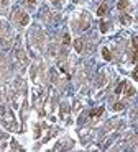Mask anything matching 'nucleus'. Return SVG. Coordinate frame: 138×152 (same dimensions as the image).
<instances>
[{"mask_svg":"<svg viewBox=\"0 0 138 152\" xmlns=\"http://www.w3.org/2000/svg\"><path fill=\"white\" fill-rule=\"evenodd\" d=\"M102 113H104V106H100V108H97V110H92V111L89 113V116L94 118V116H100Z\"/></svg>","mask_w":138,"mask_h":152,"instance_id":"obj_3","label":"nucleus"},{"mask_svg":"<svg viewBox=\"0 0 138 152\" xmlns=\"http://www.w3.org/2000/svg\"><path fill=\"white\" fill-rule=\"evenodd\" d=\"M18 21H20V25H21V26H26V25L30 23V16H28L26 13H21V15H20V18H18Z\"/></svg>","mask_w":138,"mask_h":152,"instance_id":"obj_1","label":"nucleus"},{"mask_svg":"<svg viewBox=\"0 0 138 152\" xmlns=\"http://www.w3.org/2000/svg\"><path fill=\"white\" fill-rule=\"evenodd\" d=\"M125 95H127V97H133V95H135V88H133V87H128L127 92H125Z\"/></svg>","mask_w":138,"mask_h":152,"instance_id":"obj_10","label":"nucleus"},{"mask_svg":"<svg viewBox=\"0 0 138 152\" xmlns=\"http://www.w3.org/2000/svg\"><path fill=\"white\" fill-rule=\"evenodd\" d=\"M82 47H84L82 39H74V49H76L77 53H82Z\"/></svg>","mask_w":138,"mask_h":152,"instance_id":"obj_2","label":"nucleus"},{"mask_svg":"<svg viewBox=\"0 0 138 152\" xmlns=\"http://www.w3.org/2000/svg\"><path fill=\"white\" fill-rule=\"evenodd\" d=\"M102 56H104L105 61H110L112 59V54H110V51H109L107 47H104V49H102Z\"/></svg>","mask_w":138,"mask_h":152,"instance_id":"obj_4","label":"nucleus"},{"mask_svg":"<svg viewBox=\"0 0 138 152\" xmlns=\"http://www.w3.org/2000/svg\"><path fill=\"white\" fill-rule=\"evenodd\" d=\"M63 43H64V44H69V43H71V38H69V34H64V38H63Z\"/></svg>","mask_w":138,"mask_h":152,"instance_id":"obj_13","label":"nucleus"},{"mask_svg":"<svg viewBox=\"0 0 138 152\" xmlns=\"http://www.w3.org/2000/svg\"><path fill=\"white\" fill-rule=\"evenodd\" d=\"M131 77L135 80H138V67H135V70H133V74H131Z\"/></svg>","mask_w":138,"mask_h":152,"instance_id":"obj_14","label":"nucleus"},{"mask_svg":"<svg viewBox=\"0 0 138 152\" xmlns=\"http://www.w3.org/2000/svg\"><path fill=\"white\" fill-rule=\"evenodd\" d=\"M120 21H122V23H125V25H128V23H131V16L122 15V16H120Z\"/></svg>","mask_w":138,"mask_h":152,"instance_id":"obj_8","label":"nucleus"},{"mask_svg":"<svg viewBox=\"0 0 138 152\" xmlns=\"http://www.w3.org/2000/svg\"><path fill=\"white\" fill-rule=\"evenodd\" d=\"M100 31H102V33H107V23H104V21L100 23Z\"/></svg>","mask_w":138,"mask_h":152,"instance_id":"obj_12","label":"nucleus"},{"mask_svg":"<svg viewBox=\"0 0 138 152\" xmlns=\"http://www.w3.org/2000/svg\"><path fill=\"white\" fill-rule=\"evenodd\" d=\"M125 87H127V82L123 80V82H122V84H120V85H118L117 88H115V93H117V95H120V93L123 92V88H125Z\"/></svg>","mask_w":138,"mask_h":152,"instance_id":"obj_5","label":"nucleus"},{"mask_svg":"<svg viewBox=\"0 0 138 152\" xmlns=\"http://www.w3.org/2000/svg\"><path fill=\"white\" fill-rule=\"evenodd\" d=\"M137 61H138V49H135V53L131 56V62H137Z\"/></svg>","mask_w":138,"mask_h":152,"instance_id":"obj_11","label":"nucleus"},{"mask_svg":"<svg viewBox=\"0 0 138 152\" xmlns=\"http://www.w3.org/2000/svg\"><path fill=\"white\" fill-rule=\"evenodd\" d=\"M112 108H113V111H122V110L125 108V105L122 103V101H118V103H115V105L112 106Z\"/></svg>","mask_w":138,"mask_h":152,"instance_id":"obj_6","label":"nucleus"},{"mask_svg":"<svg viewBox=\"0 0 138 152\" xmlns=\"http://www.w3.org/2000/svg\"><path fill=\"white\" fill-rule=\"evenodd\" d=\"M127 5H128V2H127V0H120V2L117 3V8H118V10H125Z\"/></svg>","mask_w":138,"mask_h":152,"instance_id":"obj_7","label":"nucleus"},{"mask_svg":"<svg viewBox=\"0 0 138 152\" xmlns=\"http://www.w3.org/2000/svg\"><path fill=\"white\" fill-rule=\"evenodd\" d=\"M131 43H133V47H135V49H138V36H135Z\"/></svg>","mask_w":138,"mask_h":152,"instance_id":"obj_15","label":"nucleus"},{"mask_svg":"<svg viewBox=\"0 0 138 152\" xmlns=\"http://www.w3.org/2000/svg\"><path fill=\"white\" fill-rule=\"evenodd\" d=\"M105 12H107V7H105V5H100L99 10H97V15H99V16H104Z\"/></svg>","mask_w":138,"mask_h":152,"instance_id":"obj_9","label":"nucleus"},{"mask_svg":"<svg viewBox=\"0 0 138 152\" xmlns=\"http://www.w3.org/2000/svg\"><path fill=\"white\" fill-rule=\"evenodd\" d=\"M26 2H28V5H35L36 3V0H26Z\"/></svg>","mask_w":138,"mask_h":152,"instance_id":"obj_16","label":"nucleus"}]
</instances>
